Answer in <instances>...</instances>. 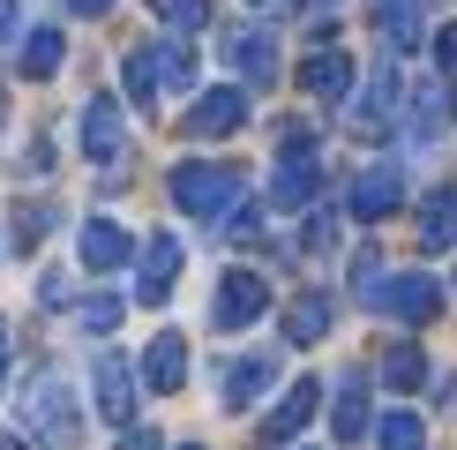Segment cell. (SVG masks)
<instances>
[{"mask_svg":"<svg viewBox=\"0 0 457 450\" xmlns=\"http://www.w3.org/2000/svg\"><path fill=\"white\" fill-rule=\"evenodd\" d=\"M270 383H278V361H270V353H240V361L225 368V383H218V405H225V412H247Z\"/></svg>","mask_w":457,"mask_h":450,"instance_id":"4fadbf2b","label":"cell"},{"mask_svg":"<svg viewBox=\"0 0 457 450\" xmlns=\"http://www.w3.org/2000/svg\"><path fill=\"white\" fill-rule=\"evenodd\" d=\"M120 450H165V436H158V428H128Z\"/></svg>","mask_w":457,"mask_h":450,"instance_id":"4dcf8cb0","label":"cell"},{"mask_svg":"<svg viewBox=\"0 0 457 450\" xmlns=\"http://www.w3.org/2000/svg\"><path fill=\"white\" fill-rule=\"evenodd\" d=\"M278 180H270V203H278V211H300V203H308L315 196V180H322V158H315V136H308V128H278Z\"/></svg>","mask_w":457,"mask_h":450,"instance_id":"3957f363","label":"cell"},{"mask_svg":"<svg viewBox=\"0 0 457 450\" xmlns=\"http://www.w3.org/2000/svg\"><path fill=\"white\" fill-rule=\"evenodd\" d=\"M0 375H8V323H0Z\"/></svg>","mask_w":457,"mask_h":450,"instance_id":"836d02e7","label":"cell"},{"mask_svg":"<svg viewBox=\"0 0 457 450\" xmlns=\"http://www.w3.org/2000/svg\"><path fill=\"white\" fill-rule=\"evenodd\" d=\"M90 398H98V412L112 428H128V421H136V368H128L120 353H105V361L90 368Z\"/></svg>","mask_w":457,"mask_h":450,"instance_id":"9c48e42d","label":"cell"},{"mask_svg":"<svg viewBox=\"0 0 457 450\" xmlns=\"http://www.w3.org/2000/svg\"><path fill=\"white\" fill-rule=\"evenodd\" d=\"M180 262H187V248H180L173 233H150V240H143V278H136V300H143V308H165V300H173Z\"/></svg>","mask_w":457,"mask_h":450,"instance_id":"52a82bcc","label":"cell"},{"mask_svg":"<svg viewBox=\"0 0 457 450\" xmlns=\"http://www.w3.org/2000/svg\"><path fill=\"white\" fill-rule=\"evenodd\" d=\"M240 121H247V90L240 83H218V90H203V98L187 105V136H203V143L233 136Z\"/></svg>","mask_w":457,"mask_h":450,"instance_id":"ba28073f","label":"cell"},{"mask_svg":"<svg viewBox=\"0 0 457 450\" xmlns=\"http://www.w3.org/2000/svg\"><path fill=\"white\" fill-rule=\"evenodd\" d=\"M450 121V83H428L420 98H412V143H435Z\"/></svg>","mask_w":457,"mask_h":450,"instance_id":"7402d4cb","label":"cell"},{"mask_svg":"<svg viewBox=\"0 0 457 450\" xmlns=\"http://www.w3.org/2000/svg\"><path fill=\"white\" fill-rule=\"evenodd\" d=\"M165 196L180 203V218H203V225H225L247 196V173L240 165H211V158H180L165 173Z\"/></svg>","mask_w":457,"mask_h":450,"instance_id":"7a4b0ae2","label":"cell"},{"mask_svg":"<svg viewBox=\"0 0 457 450\" xmlns=\"http://www.w3.org/2000/svg\"><path fill=\"white\" fill-rule=\"evenodd\" d=\"M383 450H420V421L412 412H383V428H368Z\"/></svg>","mask_w":457,"mask_h":450,"instance_id":"83f0119b","label":"cell"},{"mask_svg":"<svg viewBox=\"0 0 457 450\" xmlns=\"http://www.w3.org/2000/svg\"><path fill=\"white\" fill-rule=\"evenodd\" d=\"M300 240H308V255H330V240H337V218H330V211H315Z\"/></svg>","mask_w":457,"mask_h":450,"instance_id":"f1b7e54d","label":"cell"},{"mask_svg":"<svg viewBox=\"0 0 457 450\" xmlns=\"http://www.w3.org/2000/svg\"><path fill=\"white\" fill-rule=\"evenodd\" d=\"M375 23L390 30V46H420V0H375Z\"/></svg>","mask_w":457,"mask_h":450,"instance_id":"603a6c76","label":"cell"},{"mask_svg":"<svg viewBox=\"0 0 457 450\" xmlns=\"http://www.w3.org/2000/svg\"><path fill=\"white\" fill-rule=\"evenodd\" d=\"M15 421H23V436H30V443H46V450H68V443H83V405H75L68 375H53V368H30V375H23Z\"/></svg>","mask_w":457,"mask_h":450,"instance_id":"6da1fadb","label":"cell"},{"mask_svg":"<svg viewBox=\"0 0 457 450\" xmlns=\"http://www.w3.org/2000/svg\"><path fill=\"white\" fill-rule=\"evenodd\" d=\"M83 158L90 165H120L128 158V112H120V98H90L83 105Z\"/></svg>","mask_w":457,"mask_h":450,"instance_id":"8992f818","label":"cell"},{"mask_svg":"<svg viewBox=\"0 0 457 450\" xmlns=\"http://www.w3.org/2000/svg\"><path fill=\"white\" fill-rule=\"evenodd\" d=\"M300 90H308L315 105H345V90H353V61L337 46H315L308 61H300Z\"/></svg>","mask_w":457,"mask_h":450,"instance_id":"7c38bea8","label":"cell"},{"mask_svg":"<svg viewBox=\"0 0 457 450\" xmlns=\"http://www.w3.org/2000/svg\"><path fill=\"white\" fill-rule=\"evenodd\" d=\"M15 38V0H0V46Z\"/></svg>","mask_w":457,"mask_h":450,"instance_id":"1f68e13d","label":"cell"},{"mask_svg":"<svg viewBox=\"0 0 457 450\" xmlns=\"http://www.w3.org/2000/svg\"><path fill=\"white\" fill-rule=\"evenodd\" d=\"M270 315V278L262 271H225L218 278V300H211V323L218 330H247Z\"/></svg>","mask_w":457,"mask_h":450,"instance_id":"277c9868","label":"cell"},{"mask_svg":"<svg viewBox=\"0 0 457 450\" xmlns=\"http://www.w3.org/2000/svg\"><path fill=\"white\" fill-rule=\"evenodd\" d=\"M397 203H405V173H397V165H368V173L353 180V196H345V211L375 225V218H390Z\"/></svg>","mask_w":457,"mask_h":450,"instance_id":"5bb4252c","label":"cell"},{"mask_svg":"<svg viewBox=\"0 0 457 450\" xmlns=\"http://www.w3.org/2000/svg\"><path fill=\"white\" fill-rule=\"evenodd\" d=\"M315 405H322V383H315V375H300V383L270 405V421H262V443H293L300 428L315 421Z\"/></svg>","mask_w":457,"mask_h":450,"instance_id":"9a60e30c","label":"cell"},{"mask_svg":"<svg viewBox=\"0 0 457 450\" xmlns=\"http://www.w3.org/2000/svg\"><path fill=\"white\" fill-rule=\"evenodd\" d=\"M150 8L165 15V30H173V38H187V30L211 23V0H150Z\"/></svg>","mask_w":457,"mask_h":450,"instance_id":"4316f807","label":"cell"},{"mask_svg":"<svg viewBox=\"0 0 457 450\" xmlns=\"http://www.w3.org/2000/svg\"><path fill=\"white\" fill-rule=\"evenodd\" d=\"M75 255H83V271H120L128 255H136V240H128L120 218H83V233H75Z\"/></svg>","mask_w":457,"mask_h":450,"instance_id":"8fae6325","label":"cell"},{"mask_svg":"<svg viewBox=\"0 0 457 450\" xmlns=\"http://www.w3.org/2000/svg\"><path fill=\"white\" fill-rule=\"evenodd\" d=\"M300 8H337V0H300Z\"/></svg>","mask_w":457,"mask_h":450,"instance_id":"d590c367","label":"cell"},{"mask_svg":"<svg viewBox=\"0 0 457 450\" xmlns=\"http://www.w3.org/2000/svg\"><path fill=\"white\" fill-rule=\"evenodd\" d=\"M53 225H61V211H53V203H15V248H37V240L53 233Z\"/></svg>","mask_w":457,"mask_h":450,"instance_id":"d4e9b609","label":"cell"},{"mask_svg":"<svg viewBox=\"0 0 457 450\" xmlns=\"http://www.w3.org/2000/svg\"><path fill=\"white\" fill-rule=\"evenodd\" d=\"M180 450H203V443H180Z\"/></svg>","mask_w":457,"mask_h":450,"instance_id":"74e56055","label":"cell"},{"mask_svg":"<svg viewBox=\"0 0 457 450\" xmlns=\"http://www.w3.org/2000/svg\"><path fill=\"white\" fill-rule=\"evenodd\" d=\"M375 308L397 315V323H435L443 315V278H420V271H405V278H383V293H375Z\"/></svg>","mask_w":457,"mask_h":450,"instance_id":"5b68a950","label":"cell"},{"mask_svg":"<svg viewBox=\"0 0 457 450\" xmlns=\"http://www.w3.org/2000/svg\"><path fill=\"white\" fill-rule=\"evenodd\" d=\"M330 323H337V300L322 286L293 293V308H285V346H315V338H330Z\"/></svg>","mask_w":457,"mask_h":450,"instance_id":"2e32d148","label":"cell"},{"mask_svg":"<svg viewBox=\"0 0 457 450\" xmlns=\"http://www.w3.org/2000/svg\"><path fill=\"white\" fill-rule=\"evenodd\" d=\"M143 383L165 390V398L187 383V338H180V330H158V338H150V353H143Z\"/></svg>","mask_w":457,"mask_h":450,"instance_id":"e0dca14e","label":"cell"},{"mask_svg":"<svg viewBox=\"0 0 457 450\" xmlns=\"http://www.w3.org/2000/svg\"><path fill=\"white\" fill-rule=\"evenodd\" d=\"M61 61H68V38L53 30V23H37V30L23 38V75H30V83H53Z\"/></svg>","mask_w":457,"mask_h":450,"instance_id":"ffe728a7","label":"cell"},{"mask_svg":"<svg viewBox=\"0 0 457 450\" xmlns=\"http://www.w3.org/2000/svg\"><path fill=\"white\" fill-rule=\"evenodd\" d=\"M255 8H262V0H255Z\"/></svg>","mask_w":457,"mask_h":450,"instance_id":"f35d334b","label":"cell"},{"mask_svg":"<svg viewBox=\"0 0 457 450\" xmlns=\"http://www.w3.org/2000/svg\"><path fill=\"white\" fill-rule=\"evenodd\" d=\"M428 375H435V368L420 361V346H390V353H383V383H390V390H420Z\"/></svg>","mask_w":457,"mask_h":450,"instance_id":"cb8c5ba5","label":"cell"},{"mask_svg":"<svg viewBox=\"0 0 457 450\" xmlns=\"http://www.w3.org/2000/svg\"><path fill=\"white\" fill-rule=\"evenodd\" d=\"M397 98H405V83H397V68H375V83H368V98L353 105V128H360V136H375V128H383L390 112H397Z\"/></svg>","mask_w":457,"mask_h":450,"instance_id":"ac0fdd59","label":"cell"},{"mask_svg":"<svg viewBox=\"0 0 457 450\" xmlns=\"http://www.w3.org/2000/svg\"><path fill=\"white\" fill-rule=\"evenodd\" d=\"M420 240L428 248H450L457 240V188H435V196L420 203Z\"/></svg>","mask_w":457,"mask_h":450,"instance_id":"44dd1931","label":"cell"},{"mask_svg":"<svg viewBox=\"0 0 457 450\" xmlns=\"http://www.w3.org/2000/svg\"><path fill=\"white\" fill-rule=\"evenodd\" d=\"M0 128H8V83H0Z\"/></svg>","mask_w":457,"mask_h":450,"instance_id":"e575fe53","label":"cell"},{"mask_svg":"<svg viewBox=\"0 0 457 450\" xmlns=\"http://www.w3.org/2000/svg\"><path fill=\"white\" fill-rule=\"evenodd\" d=\"M120 315H128V308H120V300H112V293H90L83 308H75V323H83L90 338H112V330H120Z\"/></svg>","mask_w":457,"mask_h":450,"instance_id":"484cf974","label":"cell"},{"mask_svg":"<svg viewBox=\"0 0 457 450\" xmlns=\"http://www.w3.org/2000/svg\"><path fill=\"white\" fill-rule=\"evenodd\" d=\"M330 428H337V443H360V436H368V375H345V383H337Z\"/></svg>","mask_w":457,"mask_h":450,"instance_id":"d6986e66","label":"cell"},{"mask_svg":"<svg viewBox=\"0 0 457 450\" xmlns=\"http://www.w3.org/2000/svg\"><path fill=\"white\" fill-rule=\"evenodd\" d=\"M0 450H23V443H15V436H0Z\"/></svg>","mask_w":457,"mask_h":450,"instance_id":"8d00e7d4","label":"cell"},{"mask_svg":"<svg viewBox=\"0 0 457 450\" xmlns=\"http://www.w3.org/2000/svg\"><path fill=\"white\" fill-rule=\"evenodd\" d=\"M225 68H233L240 83H270V75H278V38L255 30V23L225 30Z\"/></svg>","mask_w":457,"mask_h":450,"instance_id":"30bf717a","label":"cell"},{"mask_svg":"<svg viewBox=\"0 0 457 450\" xmlns=\"http://www.w3.org/2000/svg\"><path fill=\"white\" fill-rule=\"evenodd\" d=\"M68 8H75V15H105L112 0H68Z\"/></svg>","mask_w":457,"mask_h":450,"instance_id":"d6a6232c","label":"cell"},{"mask_svg":"<svg viewBox=\"0 0 457 450\" xmlns=\"http://www.w3.org/2000/svg\"><path fill=\"white\" fill-rule=\"evenodd\" d=\"M435 61H443V75H457V23H443V38H435Z\"/></svg>","mask_w":457,"mask_h":450,"instance_id":"f546056e","label":"cell"}]
</instances>
